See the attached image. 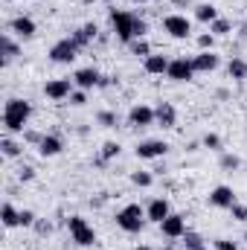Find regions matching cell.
I'll use <instances>...</instances> for the list:
<instances>
[{
	"label": "cell",
	"instance_id": "obj_37",
	"mask_svg": "<svg viewBox=\"0 0 247 250\" xmlns=\"http://www.w3.org/2000/svg\"><path fill=\"white\" fill-rule=\"evenodd\" d=\"M230 215H233V221H247V207L236 201V204L230 207Z\"/></svg>",
	"mask_w": 247,
	"mask_h": 250
},
{
	"label": "cell",
	"instance_id": "obj_8",
	"mask_svg": "<svg viewBox=\"0 0 247 250\" xmlns=\"http://www.w3.org/2000/svg\"><path fill=\"white\" fill-rule=\"evenodd\" d=\"M157 227H160V236H163V239L178 242V239H184V236H186V215L172 212V215H169V218H163Z\"/></svg>",
	"mask_w": 247,
	"mask_h": 250
},
{
	"label": "cell",
	"instance_id": "obj_11",
	"mask_svg": "<svg viewBox=\"0 0 247 250\" xmlns=\"http://www.w3.org/2000/svg\"><path fill=\"white\" fill-rule=\"evenodd\" d=\"M166 79L169 82H192L195 79V67H192V59H172L169 62V70H166Z\"/></svg>",
	"mask_w": 247,
	"mask_h": 250
},
{
	"label": "cell",
	"instance_id": "obj_15",
	"mask_svg": "<svg viewBox=\"0 0 247 250\" xmlns=\"http://www.w3.org/2000/svg\"><path fill=\"white\" fill-rule=\"evenodd\" d=\"M172 215V204L166 201V198H151L148 204H145V218L151 221V224H160L163 218H169Z\"/></svg>",
	"mask_w": 247,
	"mask_h": 250
},
{
	"label": "cell",
	"instance_id": "obj_5",
	"mask_svg": "<svg viewBox=\"0 0 247 250\" xmlns=\"http://www.w3.org/2000/svg\"><path fill=\"white\" fill-rule=\"evenodd\" d=\"M163 32H166L169 38H175V41H186V38H192V21H189L186 15L172 12V15L163 18Z\"/></svg>",
	"mask_w": 247,
	"mask_h": 250
},
{
	"label": "cell",
	"instance_id": "obj_16",
	"mask_svg": "<svg viewBox=\"0 0 247 250\" xmlns=\"http://www.w3.org/2000/svg\"><path fill=\"white\" fill-rule=\"evenodd\" d=\"M209 207H215V209H230L233 204H236V192L233 187H227V184H221V187H215L209 192Z\"/></svg>",
	"mask_w": 247,
	"mask_h": 250
},
{
	"label": "cell",
	"instance_id": "obj_22",
	"mask_svg": "<svg viewBox=\"0 0 247 250\" xmlns=\"http://www.w3.org/2000/svg\"><path fill=\"white\" fill-rule=\"evenodd\" d=\"M221 15H218V6L215 3H198L195 6V21H201V23H212V21H218Z\"/></svg>",
	"mask_w": 247,
	"mask_h": 250
},
{
	"label": "cell",
	"instance_id": "obj_4",
	"mask_svg": "<svg viewBox=\"0 0 247 250\" xmlns=\"http://www.w3.org/2000/svg\"><path fill=\"white\" fill-rule=\"evenodd\" d=\"M134 21H137V15H134V12L111 9V26H114L117 41H123V44H131V41H134Z\"/></svg>",
	"mask_w": 247,
	"mask_h": 250
},
{
	"label": "cell",
	"instance_id": "obj_49",
	"mask_svg": "<svg viewBox=\"0 0 247 250\" xmlns=\"http://www.w3.org/2000/svg\"><path fill=\"white\" fill-rule=\"evenodd\" d=\"M198 250H209V248H206V245H204V248H198Z\"/></svg>",
	"mask_w": 247,
	"mask_h": 250
},
{
	"label": "cell",
	"instance_id": "obj_36",
	"mask_svg": "<svg viewBox=\"0 0 247 250\" xmlns=\"http://www.w3.org/2000/svg\"><path fill=\"white\" fill-rule=\"evenodd\" d=\"M35 221H38V215H35L32 209H21V227H23V230L35 227Z\"/></svg>",
	"mask_w": 247,
	"mask_h": 250
},
{
	"label": "cell",
	"instance_id": "obj_27",
	"mask_svg": "<svg viewBox=\"0 0 247 250\" xmlns=\"http://www.w3.org/2000/svg\"><path fill=\"white\" fill-rule=\"evenodd\" d=\"M128 50H131V56H137V59H148V56H151V44H148L145 38H134V41L128 44Z\"/></svg>",
	"mask_w": 247,
	"mask_h": 250
},
{
	"label": "cell",
	"instance_id": "obj_34",
	"mask_svg": "<svg viewBox=\"0 0 247 250\" xmlns=\"http://www.w3.org/2000/svg\"><path fill=\"white\" fill-rule=\"evenodd\" d=\"M195 44H198V50H215V35L212 32H201L195 38Z\"/></svg>",
	"mask_w": 247,
	"mask_h": 250
},
{
	"label": "cell",
	"instance_id": "obj_41",
	"mask_svg": "<svg viewBox=\"0 0 247 250\" xmlns=\"http://www.w3.org/2000/svg\"><path fill=\"white\" fill-rule=\"evenodd\" d=\"M32 178H35V169H32V166H21V169H18V181H21V184H29Z\"/></svg>",
	"mask_w": 247,
	"mask_h": 250
},
{
	"label": "cell",
	"instance_id": "obj_26",
	"mask_svg": "<svg viewBox=\"0 0 247 250\" xmlns=\"http://www.w3.org/2000/svg\"><path fill=\"white\" fill-rule=\"evenodd\" d=\"M0 151H3L6 157H18V154L23 151V146H21L18 140H12V134H3V137H0Z\"/></svg>",
	"mask_w": 247,
	"mask_h": 250
},
{
	"label": "cell",
	"instance_id": "obj_3",
	"mask_svg": "<svg viewBox=\"0 0 247 250\" xmlns=\"http://www.w3.org/2000/svg\"><path fill=\"white\" fill-rule=\"evenodd\" d=\"M67 230H70L73 245H79V248H93V245H96V230H93L82 215H70V218H67Z\"/></svg>",
	"mask_w": 247,
	"mask_h": 250
},
{
	"label": "cell",
	"instance_id": "obj_7",
	"mask_svg": "<svg viewBox=\"0 0 247 250\" xmlns=\"http://www.w3.org/2000/svg\"><path fill=\"white\" fill-rule=\"evenodd\" d=\"M134 154H137V160H157V157L169 154V143L166 140H140Z\"/></svg>",
	"mask_w": 247,
	"mask_h": 250
},
{
	"label": "cell",
	"instance_id": "obj_23",
	"mask_svg": "<svg viewBox=\"0 0 247 250\" xmlns=\"http://www.w3.org/2000/svg\"><path fill=\"white\" fill-rule=\"evenodd\" d=\"M0 53H3V64H9L12 59H18L21 56V47H18V41L6 32V35H0Z\"/></svg>",
	"mask_w": 247,
	"mask_h": 250
},
{
	"label": "cell",
	"instance_id": "obj_21",
	"mask_svg": "<svg viewBox=\"0 0 247 250\" xmlns=\"http://www.w3.org/2000/svg\"><path fill=\"white\" fill-rule=\"evenodd\" d=\"M0 221H3V227L6 230H15V227H21V209L15 207V204H3V209H0Z\"/></svg>",
	"mask_w": 247,
	"mask_h": 250
},
{
	"label": "cell",
	"instance_id": "obj_13",
	"mask_svg": "<svg viewBox=\"0 0 247 250\" xmlns=\"http://www.w3.org/2000/svg\"><path fill=\"white\" fill-rule=\"evenodd\" d=\"M9 32H12V35H18L21 41H29V38H35L38 23H35L29 15H18V18H12V21H9Z\"/></svg>",
	"mask_w": 247,
	"mask_h": 250
},
{
	"label": "cell",
	"instance_id": "obj_38",
	"mask_svg": "<svg viewBox=\"0 0 247 250\" xmlns=\"http://www.w3.org/2000/svg\"><path fill=\"white\" fill-rule=\"evenodd\" d=\"M41 140H44V134H41V131H32V128H26V131H23V143H29V146H35V148H38V143H41Z\"/></svg>",
	"mask_w": 247,
	"mask_h": 250
},
{
	"label": "cell",
	"instance_id": "obj_28",
	"mask_svg": "<svg viewBox=\"0 0 247 250\" xmlns=\"http://www.w3.org/2000/svg\"><path fill=\"white\" fill-rule=\"evenodd\" d=\"M131 184L140 189H148L154 184V175L151 172H145V169H137V172H131Z\"/></svg>",
	"mask_w": 247,
	"mask_h": 250
},
{
	"label": "cell",
	"instance_id": "obj_47",
	"mask_svg": "<svg viewBox=\"0 0 247 250\" xmlns=\"http://www.w3.org/2000/svg\"><path fill=\"white\" fill-rule=\"evenodd\" d=\"M175 3H181V6H184V3H189V0H175Z\"/></svg>",
	"mask_w": 247,
	"mask_h": 250
},
{
	"label": "cell",
	"instance_id": "obj_48",
	"mask_svg": "<svg viewBox=\"0 0 247 250\" xmlns=\"http://www.w3.org/2000/svg\"><path fill=\"white\" fill-rule=\"evenodd\" d=\"M134 3H148V0H134Z\"/></svg>",
	"mask_w": 247,
	"mask_h": 250
},
{
	"label": "cell",
	"instance_id": "obj_24",
	"mask_svg": "<svg viewBox=\"0 0 247 250\" xmlns=\"http://www.w3.org/2000/svg\"><path fill=\"white\" fill-rule=\"evenodd\" d=\"M120 151H123V146H120V143H114V140H108V143L102 146V151H99V157H96V166H105L108 160H114V157H120Z\"/></svg>",
	"mask_w": 247,
	"mask_h": 250
},
{
	"label": "cell",
	"instance_id": "obj_31",
	"mask_svg": "<svg viewBox=\"0 0 247 250\" xmlns=\"http://www.w3.org/2000/svg\"><path fill=\"white\" fill-rule=\"evenodd\" d=\"M181 248H184V250H198V248H204V236H201V233H192V230H186V236H184V242H181Z\"/></svg>",
	"mask_w": 247,
	"mask_h": 250
},
{
	"label": "cell",
	"instance_id": "obj_44",
	"mask_svg": "<svg viewBox=\"0 0 247 250\" xmlns=\"http://www.w3.org/2000/svg\"><path fill=\"white\" fill-rule=\"evenodd\" d=\"M239 35H242V38H247V21H242V26H239Z\"/></svg>",
	"mask_w": 247,
	"mask_h": 250
},
{
	"label": "cell",
	"instance_id": "obj_29",
	"mask_svg": "<svg viewBox=\"0 0 247 250\" xmlns=\"http://www.w3.org/2000/svg\"><path fill=\"white\" fill-rule=\"evenodd\" d=\"M209 32H212L215 38H221V35H230V32H233V21H227V18H218V21H212V23H209Z\"/></svg>",
	"mask_w": 247,
	"mask_h": 250
},
{
	"label": "cell",
	"instance_id": "obj_1",
	"mask_svg": "<svg viewBox=\"0 0 247 250\" xmlns=\"http://www.w3.org/2000/svg\"><path fill=\"white\" fill-rule=\"evenodd\" d=\"M29 117H32V102L18 99V96L6 99V105H3V131L6 134H23L26 125H29Z\"/></svg>",
	"mask_w": 247,
	"mask_h": 250
},
{
	"label": "cell",
	"instance_id": "obj_6",
	"mask_svg": "<svg viewBox=\"0 0 247 250\" xmlns=\"http://www.w3.org/2000/svg\"><path fill=\"white\" fill-rule=\"evenodd\" d=\"M47 56H50V62H56V64H73L76 56H79V44L73 38H62V41H56L50 47Z\"/></svg>",
	"mask_w": 247,
	"mask_h": 250
},
{
	"label": "cell",
	"instance_id": "obj_10",
	"mask_svg": "<svg viewBox=\"0 0 247 250\" xmlns=\"http://www.w3.org/2000/svg\"><path fill=\"white\" fill-rule=\"evenodd\" d=\"M73 90H76L73 79H50V82L44 84V96L53 99V102H64V99H70Z\"/></svg>",
	"mask_w": 247,
	"mask_h": 250
},
{
	"label": "cell",
	"instance_id": "obj_39",
	"mask_svg": "<svg viewBox=\"0 0 247 250\" xmlns=\"http://www.w3.org/2000/svg\"><path fill=\"white\" fill-rule=\"evenodd\" d=\"M32 230H35L38 236H50V233H53V221H44V218H38Z\"/></svg>",
	"mask_w": 247,
	"mask_h": 250
},
{
	"label": "cell",
	"instance_id": "obj_51",
	"mask_svg": "<svg viewBox=\"0 0 247 250\" xmlns=\"http://www.w3.org/2000/svg\"><path fill=\"white\" fill-rule=\"evenodd\" d=\"M245 242H247V233H245Z\"/></svg>",
	"mask_w": 247,
	"mask_h": 250
},
{
	"label": "cell",
	"instance_id": "obj_46",
	"mask_svg": "<svg viewBox=\"0 0 247 250\" xmlns=\"http://www.w3.org/2000/svg\"><path fill=\"white\" fill-rule=\"evenodd\" d=\"M134 250H154V248H148V245H137Z\"/></svg>",
	"mask_w": 247,
	"mask_h": 250
},
{
	"label": "cell",
	"instance_id": "obj_12",
	"mask_svg": "<svg viewBox=\"0 0 247 250\" xmlns=\"http://www.w3.org/2000/svg\"><path fill=\"white\" fill-rule=\"evenodd\" d=\"M192 67H195V73H215L221 67V56L215 50H198L192 56Z\"/></svg>",
	"mask_w": 247,
	"mask_h": 250
},
{
	"label": "cell",
	"instance_id": "obj_35",
	"mask_svg": "<svg viewBox=\"0 0 247 250\" xmlns=\"http://www.w3.org/2000/svg\"><path fill=\"white\" fill-rule=\"evenodd\" d=\"M67 102H70L73 108H84V105H87V90H79V87H76V90L70 93V99H67Z\"/></svg>",
	"mask_w": 247,
	"mask_h": 250
},
{
	"label": "cell",
	"instance_id": "obj_50",
	"mask_svg": "<svg viewBox=\"0 0 247 250\" xmlns=\"http://www.w3.org/2000/svg\"><path fill=\"white\" fill-rule=\"evenodd\" d=\"M3 3H15V0H3Z\"/></svg>",
	"mask_w": 247,
	"mask_h": 250
},
{
	"label": "cell",
	"instance_id": "obj_45",
	"mask_svg": "<svg viewBox=\"0 0 247 250\" xmlns=\"http://www.w3.org/2000/svg\"><path fill=\"white\" fill-rule=\"evenodd\" d=\"M84 6H93V3H102V0H82Z\"/></svg>",
	"mask_w": 247,
	"mask_h": 250
},
{
	"label": "cell",
	"instance_id": "obj_17",
	"mask_svg": "<svg viewBox=\"0 0 247 250\" xmlns=\"http://www.w3.org/2000/svg\"><path fill=\"white\" fill-rule=\"evenodd\" d=\"M70 38L79 44V50H84V47H90V44L99 38V26H96L93 21H90V23H82V26H79V29H76Z\"/></svg>",
	"mask_w": 247,
	"mask_h": 250
},
{
	"label": "cell",
	"instance_id": "obj_40",
	"mask_svg": "<svg viewBox=\"0 0 247 250\" xmlns=\"http://www.w3.org/2000/svg\"><path fill=\"white\" fill-rule=\"evenodd\" d=\"M145 32H148V23L137 15V21H134V38H145Z\"/></svg>",
	"mask_w": 247,
	"mask_h": 250
},
{
	"label": "cell",
	"instance_id": "obj_14",
	"mask_svg": "<svg viewBox=\"0 0 247 250\" xmlns=\"http://www.w3.org/2000/svg\"><path fill=\"white\" fill-rule=\"evenodd\" d=\"M70 79H73V84H76L79 90H93V87H99L102 73H99L96 67H79Z\"/></svg>",
	"mask_w": 247,
	"mask_h": 250
},
{
	"label": "cell",
	"instance_id": "obj_19",
	"mask_svg": "<svg viewBox=\"0 0 247 250\" xmlns=\"http://www.w3.org/2000/svg\"><path fill=\"white\" fill-rule=\"evenodd\" d=\"M154 114H157V125L160 128H175L178 125V108L172 102H160L154 108Z\"/></svg>",
	"mask_w": 247,
	"mask_h": 250
},
{
	"label": "cell",
	"instance_id": "obj_2",
	"mask_svg": "<svg viewBox=\"0 0 247 250\" xmlns=\"http://www.w3.org/2000/svg\"><path fill=\"white\" fill-rule=\"evenodd\" d=\"M114 221H117V227L123 230V233H140L143 227H145V207H140V204H125L123 209H117V215H114Z\"/></svg>",
	"mask_w": 247,
	"mask_h": 250
},
{
	"label": "cell",
	"instance_id": "obj_33",
	"mask_svg": "<svg viewBox=\"0 0 247 250\" xmlns=\"http://www.w3.org/2000/svg\"><path fill=\"white\" fill-rule=\"evenodd\" d=\"M96 125H102V128H117V114H114V111H99V114H96Z\"/></svg>",
	"mask_w": 247,
	"mask_h": 250
},
{
	"label": "cell",
	"instance_id": "obj_20",
	"mask_svg": "<svg viewBox=\"0 0 247 250\" xmlns=\"http://www.w3.org/2000/svg\"><path fill=\"white\" fill-rule=\"evenodd\" d=\"M169 62H172V59H166V56H160V53H151L148 59H143V70H145L148 76H166Z\"/></svg>",
	"mask_w": 247,
	"mask_h": 250
},
{
	"label": "cell",
	"instance_id": "obj_43",
	"mask_svg": "<svg viewBox=\"0 0 247 250\" xmlns=\"http://www.w3.org/2000/svg\"><path fill=\"white\" fill-rule=\"evenodd\" d=\"M114 84H117L114 76H102V79H99V87H102V90H105V87H114Z\"/></svg>",
	"mask_w": 247,
	"mask_h": 250
},
{
	"label": "cell",
	"instance_id": "obj_32",
	"mask_svg": "<svg viewBox=\"0 0 247 250\" xmlns=\"http://www.w3.org/2000/svg\"><path fill=\"white\" fill-rule=\"evenodd\" d=\"M201 146H204V148H209V151H221V146H224V143H221V137H218V134H212V131H209V134H204V137H201Z\"/></svg>",
	"mask_w": 247,
	"mask_h": 250
},
{
	"label": "cell",
	"instance_id": "obj_25",
	"mask_svg": "<svg viewBox=\"0 0 247 250\" xmlns=\"http://www.w3.org/2000/svg\"><path fill=\"white\" fill-rule=\"evenodd\" d=\"M227 73H230V79H233V82H247V62H245V59H230Z\"/></svg>",
	"mask_w": 247,
	"mask_h": 250
},
{
	"label": "cell",
	"instance_id": "obj_18",
	"mask_svg": "<svg viewBox=\"0 0 247 250\" xmlns=\"http://www.w3.org/2000/svg\"><path fill=\"white\" fill-rule=\"evenodd\" d=\"M64 151V140L59 134H44V140L38 143V154L41 157H59Z\"/></svg>",
	"mask_w": 247,
	"mask_h": 250
},
{
	"label": "cell",
	"instance_id": "obj_42",
	"mask_svg": "<svg viewBox=\"0 0 247 250\" xmlns=\"http://www.w3.org/2000/svg\"><path fill=\"white\" fill-rule=\"evenodd\" d=\"M215 250H239L233 239H215Z\"/></svg>",
	"mask_w": 247,
	"mask_h": 250
},
{
	"label": "cell",
	"instance_id": "obj_9",
	"mask_svg": "<svg viewBox=\"0 0 247 250\" xmlns=\"http://www.w3.org/2000/svg\"><path fill=\"white\" fill-rule=\"evenodd\" d=\"M154 123H157V114H154V108L145 105V102H140V105H134V108L128 111V125H131V128H151Z\"/></svg>",
	"mask_w": 247,
	"mask_h": 250
},
{
	"label": "cell",
	"instance_id": "obj_30",
	"mask_svg": "<svg viewBox=\"0 0 247 250\" xmlns=\"http://www.w3.org/2000/svg\"><path fill=\"white\" fill-rule=\"evenodd\" d=\"M218 166H221L224 172H236V169L242 166V160H239L236 154H230V151H221V157H218Z\"/></svg>",
	"mask_w": 247,
	"mask_h": 250
}]
</instances>
